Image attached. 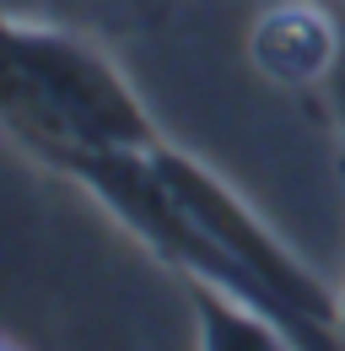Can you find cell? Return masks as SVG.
Returning a JSON list of instances; mask_svg holds the SVG:
<instances>
[{
	"mask_svg": "<svg viewBox=\"0 0 345 351\" xmlns=\"http://www.w3.org/2000/svg\"><path fill=\"white\" fill-rule=\"evenodd\" d=\"M5 119L60 168L157 146L146 108L97 49L22 22L5 27Z\"/></svg>",
	"mask_w": 345,
	"mask_h": 351,
	"instance_id": "obj_1",
	"label": "cell"
},
{
	"mask_svg": "<svg viewBox=\"0 0 345 351\" xmlns=\"http://www.w3.org/2000/svg\"><path fill=\"white\" fill-rule=\"evenodd\" d=\"M151 168L178 200V211L194 221V232L221 254L232 287L243 298H254L292 335V346H329L335 341L329 330H340V303L286 254V243L270 227H259V217L227 184H216L205 168H194L189 157H178L168 146L151 152Z\"/></svg>",
	"mask_w": 345,
	"mask_h": 351,
	"instance_id": "obj_2",
	"label": "cell"
},
{
	"mask_svg": "<svg viewBox=\"0 0 345 351\" xmlns=\"http://www.w3.org/2000/svg\"><path fill=\"white\" fill-rule=\"evenodd\" d=\"M324 33H329L324 16L302 11V5H286V11H270V16L259 22L254 54L264 60L270 76H286V82H297V76H329L345 38L340 44H313L307 49V38H324Z\"/></svg>",
	"mask_w": 345,
	"mask_h": 351,
	"instance_id": "obj_3",
	"label": "cell"
},
{
	"mask_svg": "<svg viewBox=\"0 0 345 351\" xmlns=\"http://www.w3.org/2000/svg\"><path fill=\"white\" fill-rule=\"evenodd\" d=\"M329 92H335V108H340V119H345V44L335 54V71H329Z\"/></svg>",
	"mask_w": 345,
	"mask_h": 351,
	"instance_id": "obj_4",
	"label": "cell"
},
{
	"mask_svg": "<svg viewBox=\"0 0 345 351\" xmlns=\"http://www.w3.org/2000/svg\"><path fill=\"white\" fill-rule=\"evenodd\" d=\"M340 324H345V303H340Z\"/></svg>",
	"mask_w": 345,
	"mask_h": 351,
	"instance_id": "obj_5",
	"label": "cell"
},
{
	"mask_svg": "<svg viewBox=\"0 0 345 351\" xmlns=\"http://www.w3.org/2000/svg\"><path fill=\"white\" fill-rule=\"evenodd\" d=\"M11 5H22V0H11Z\"/></svg>",
	"mask_w": 345,
	"mask_h": 351,
	"instance_id": "obj_6",
	"label": "cell"
}]
</instances>
